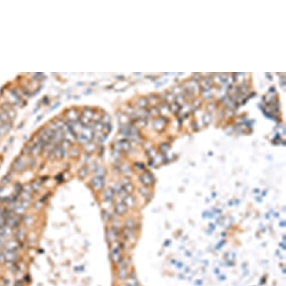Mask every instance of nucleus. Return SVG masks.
<instances>
[{
    "label": "nucleus",
    "instance_id": "23",
    "mask_svg": "<svg viewBox=\"0 0 286 286\" xmlns=\"http://www.w3.org/2000/svg\"><path fill=\"white\" fill-rule=\"evenodd\" d=\"M24 167H25V165H24V163H23L22 161H19V162H17V170H19V171H21V170H23L24 169Z\"/></svg>",
    "mask_w": 286,
    "mask_h": 286
},
{
    "label": "nucleus",
    "instance_id": "5",
    "mask_svg": "<svg viewBox=\"0 0 286 286\" xmlns=\"http://www.w3.org/2000/svg\"><path fill=\"white\" fill-rule=\"evenodd\" d=\"M128 208L125 205L123 202H119V203L116 204V205H115V212L118 215H123L126 213Z\"/></svg>",
    "mask_w": 286,
    "mask_h": 286
},
{
    "label": "nucleus",
    "instance_id": "12",
    "mask_svg": "<svg viewBox=\"0 0 286 286\" xmlns=\"http://www.w3.org/2000/svg\"><path fill=\"white\" fill-rule=\"evenodd\" d=\"M83 115H84L85 117L89 118V119H91V118H92V116H93L94 113L92 109H89V108H86L85 110L83 111Z\"/></svg>",
    "mask_w": 286,
    "mask_h": 286
},
{
    "label": "nucleus",
    "instance_id": "9",
    "mask_svg": "<svg viewBox=\"0 0 286 286\" xmlns=\"http://www.w3.org/2000/svg\"><path fill=\"white\" fill-rule=\"evenodd\" d=\"M114 195H115V193H114L113 189L112 188H108L105 190L104 192V199L106 202H110L113 199Z\"/></svg>",
    "mask_w": 286,
    "mask_h": 286
},
{
    "label": "nucleus",
    "instance_id": "19",
    "mask_svg": "<svg viewBox=\"0 0 286 286\" xmlns=\"http://www.w3.org/2000/svg\"><path fill=\"white\" fill-rule=\"evenodd\" d=\"M70 145H71V142H70L69 140H64V141H62V142L61 147L62 148L63 150H65V148H68Z\"/></svg>",
    "mask_w": 286,
    "mask_h": 286
},
{
    "label": "nucleus",
    "instance_id": "6",
    "mask_svg": "<svg viewBox=\"0 0 286 286\" xmlns=\"http://www.w3.org/2000/svg\"><path fill=\"white\" fill-rule=\"evenodd\" d=\"M123 203L125 204V205H126L128 208H132L135 205L136 199L133 196H131V195L130 194H128L124 197Z\"/></svg>",
    "mask_w": 286,
    "mask_h": 286
},
{
    "label": "nucleus",
    "instance_id": "21",
    "mask_svg": "<svg viewBox=\"0 0 286 286\" xmlns=\"http://www.w3.org/2000/svg\"><path fill=\"white\" fill-rule=\"evenodd\" d=\"M32 187V190H38L39 189H40V187H41V184H40V182H38V181H34V183H32V185L31 186Z\"/></svg>",
    "mask_w": 286,
    "mask_h": 286
},
{
    "label": "nucleus",
    "instance_id": "10",
    "mask_svg": "<svg viewBox=\"0 0 286 286\" xmlns=\"http://www.w3.org/2000/svg\"><path fill=\"white\" fill-rule=\"evenodd\" d=\"M53 154L54 157H57V158H60V157H62L64 155V150L62 149V147L58 145V146L54 147V148L53 149Z\"/></svg>",
    "mask_w": 286,
    "mask_h": 286
},
{
    "label": "nucleus",
    "instance_id": "2",
    "mask_svg": "<svg viewBox=\"0 0 286 286\" xmlns=\"http://www.w3.org/2000/svg\"><path fill=\"white\" fill-rule=\"evenodd\" d=\"M121 249H120V246L118 244L115 243L113 248L111 251V258H112V261L115 263H118L121 261Z\"/></svg>",
    "mask_w": 286,
    "mask_h": 286
},
{
    "label": "nucleus",
    "instance_id": "22",
    "mask_svg": "<svg viewBox=\"0 0 286 286\" xmlns=\"http://www.w3.org/2000/svg\"><path fill=\"white\" fill-rule=\"evenodd\" d=\"M140 193L142 194V196H147L149 194V190H148L146 187H142V188L140 189Z\"/></svg>",
    "mask_w": 286,
    "mask_h": 286
},
{
    "label": "nucleus",
    "instance_id": "14",
    "mask_svg": "<svg viewBox=\"0 0 286 286\" xmlns=\"http://www.w3.org/2000/svg\"><path fill=\"white\" fill-rule=\"evenodd\" d=\"M76 138H77V140L79 142L83 143V144H87V143L89 142V140L88 139L86 138V137L84 135H83V134H81V135L78 136Z\"/></svg>",
    "mask_w": 286,
    "mask_h": 286
},
{
    "label": "nucleus",
    "instance_id": "24",
    "mask_svg": "<svg viewBox=\"0 0 286 286\" xmlns=\"http://www.w3.org/2000/svg\"><path fill=\"white\" fill-rule=\"evenodd\" d=\"M127 276V271L125 269H122L119 272V277L121 279H124Z\"/></svg>",
    "mask_w": 286,
    "mask_h": 286
},
{
    "label": "nucleus",
    "instance_id": "3",
    "mask_svg": "<svg viewBox=\"0 0 286 286\" xmlns=\"http://www.w3.org/2000/svg\"><path fill=\"white\" fill-rule=\"evenodd\" d=\"M91 184L92 187H93L95 190H100L103 187V184H104V180H103V177H100V176H95L94 178H92V181H91Z\"/></svg>",
    "mask_w": 286,
    "mask_h": 286
},
{
    "label": "nucleus",
    "instance_id": "11",
    "mask_svg": "<svg viewBox=\"0 0 286 286\" xmlns=\"http://www.w3.org/2000/svg\"><path fill=\"white\" fill-rule=\"evenodd\" d=\"M117 238V232L114 229H110L108 232V240L110 242H114Z\"/></svg>",
    "mask_w": 286,
    "mask_h": 286
},
{
    "label": "nucleus",
    "instance_id": "7",
    "mask_svg": "<svg viewBox=\"0 0 286 286\" xmlns=\"http://www.w3.org/2000/svg\"><path fill=\"white\" fill-rule=\"evenodd\" d=\"M82 134L84 135L89 140L92 139L94 137V131H92V129H91V128L88 126L84 127V128L83 129V133H82Z\"/></svg>",
    "mask_w": 286,
    "mask_h": 286
},
{
    "label": "nucleus",
    "instance_id": "4",
    "mask_svg": "<svg viewBox=\"0 0 286 286\" xmlns=\"http://www.w3.org/2000/svg\"><path fill=\"white\" fill-rule=\"evenodd\" d=\"M140 180L145 187H148L154 183V179L151 173L145 172L140 176Z\"/></svg>",
    "mask_w": 286,
    "mask_h": 286
},
{
    "label": "nucleus",
    "instance_id": "18",
    "mask_svg": "<svg viewBox=\"0 0 286 286\" xmlns=\"http://www.w3.org/2000/svg\"><path fill=\"white\" fill-rule=\"evenodd\" d=\"M88 174V170L86 167H83L79 171V175L80 177H85Z\"/></svg>",
    "mask_w": 286,
    "mask_h": 286
},
{
    "label": "nucleus",
    "instance_id": "17",
    "mask_svg": "<svg viewBox=\"0 0 286 286\" xmlns=\"http://www.w3.org/2000/svg\"><path fill=\"white\" fill-rule=\"evenodd\" d=\"M103 124L100 121H97L95 124V128L97 131H103Z\"/></svg>",
    "mask_w": 286,
    "mask_h": 286
},
{
    "label": "nucleus",
    "instance_id": "8",
    "mask_svg": "<svg viewBox=\"0 0 286 286\" xmlns=\"http://www.w3.org/2000/svg\"><path fill=\"white\" fill-rule=\"evenodd\" d=\"M67 117L70 120V121H76L78 119V113L76 109H70L67 111Z\"/></svg>",
    "mask_w": 286,
    "mask_h": 286
},
{
    "label": "nucleus",
    "instance_id": "1",
    "mask_svg": "<svg viewBox=\"0 0 286 286\" xmlns=\"http://www.w3.org/2000/svg\"><path fill=\"white\" fill-rule=\"evenodd\" d=\"M44 145H45V143L40 139V137H39V138L37 139V142H36L34 145H32V147L30 148V153H31L32 155H37V154H40V151L43 150Z\"/></svg>",
    "mask_w": 286,
    "mask_h": 286
},
{
    "label": "nucleus",
    "instance_id": "20",
    "mask_svg": "<svg viewBox=\"0 0 286 286\" xmlns=\"http://www.w3.org/2000/svg\"><path fill=\"white\" fill-rule=\"evenodd\" d=\"M95 172H96L97 173V176L103 177V175H104L105 173V169L103 168H102V167H99V168H98L95 170Z\"/></svg>",
    "mask_w": 286,
    "mask_h": 286
},
{
    "label": "nucleus",
    "instance_id": "13",
    "mask_svg": "<svg viewBox=\"0 0 286 286\" xmlns=\"http://www.w3.org/2000/svg\"><path fill=\"white\" fill-rule=\"evenodd\" d=\"M119 146L121 149H123L125 151H128L130 149V144L127 141H122L119 143Z\"/></svg>",
    "mask_w": 286,
    "mask_h": 286
},
{
    "label": "nucleus",
    "instance_id": "16",
    "mask_svg": "<svg viewBox=\"0 0 286 286\" xmlns=\"http://www.w3.org/2000/svg\"><path fill=\"white\" fill-rule=\"evenodd\" d=\"M134 226H135V222L131 219H128L126 222V223H125V226L128 229H132L134 227Z\"/></svg>",
    "mask_w": 286,
    "mask_h": 286
},
{
    "label": "nucleus",
    "instance_id": "15",
    "mask_svg": "<svg viewBox=\"0 0 286 286\" xmlns=\"http://www.w3.org/2000/svg\"><path fill=\"white\" fill-rule=\"evenodd\" d=\"M95 144L90 142H89L86 145V149L88 152H92V151L95 150Z\"/></svg>",
    "mask_w": 286,
    "mask_h": 286
}]
</instances>
